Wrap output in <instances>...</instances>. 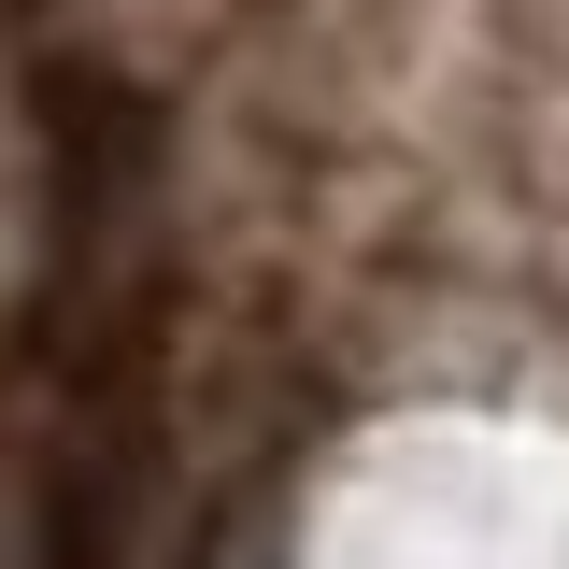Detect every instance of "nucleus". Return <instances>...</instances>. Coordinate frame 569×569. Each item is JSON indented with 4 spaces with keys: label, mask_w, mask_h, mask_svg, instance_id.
<instances>
[{
    "label": "nucleus",
    "mask_w": 569,
    "mask_h": 569,
    "mask_svg": "<svg viewBox=\"0 0 569 569\" xmlns=\"http://www.w3.org/2000/svg\"><path fill=\"white\" fill-rule=\"evenodd\" d=\"M43 157H58L71 213H129L142 171H157V100H142L114 58H58L43 71Z\"/></svg>",
    "instance_id": "nucleus-1"
}]
</instances>
